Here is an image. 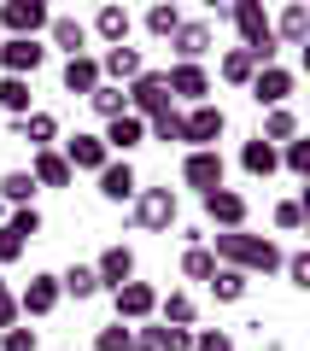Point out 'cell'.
I'll return each instance as SVG.
<instances>
[{
    "label": "cell",
    "instance_id": "28",
    "mask_svg": "<svg viewBox=\"0 0 310 351\" xmlns=\"http://www.w3.org/2000/svg\"><path fill=\"white\" fill-rule=\"evenodd\" d=\"M29 100H36V94H29V82H24V76H0V112L12 117V123H18V117H29V112H36Z\"/></svg>",
    "mask_w": 310,
    "mask_h": 351
},
{
    "label": "cell",
    "instance_id": "9",
    "mask_svg": "<svg viewBox=\"0 0 310 351\" xmlns=\"http://www.w3.org/2000/svg\"><path fill=\"white\" fill-rule=\"evenodd\" d=\"M246 88H252V100H258L263 112H275V106H287V100H293V88H298V76L287 71V64H263V71L252 76Z\"/></svg>",
    "mask_w": 310,
    "mask_h": 351
},
{
    "label": "cell",
    "instance_id": "14",
    "mask_svg": "<svg viewBox=\"0 0 310 351\" xmlns=\"http://www.w3.org/2000/svg\"><path fill=\"white\" fill-rule=\"evenodd\" d=\"M94 182H99V199H106V205H129L141 193V176H135V164H129V158H112Z\"/></svg>",
    "mask_w": 310,
    "mask_h": 351
},
{
    "label": "cell",
    "instance_id": "25",
    "mask_svg": "<svg viewBox=\"0 0 310 351\" xmlns=\"http://www.w3.org/2000/svg\"><path fill=\"white\" fill-rule=\"evenodd\" d=\"M29 182H36V188H71L76 176H71V164H64V152L47 147V152H36V158H29Z\"/></svg>",
    "mask_w": 310,
    "mask_h": 351
},
{
    "label": "cell",
    "instance_id": "2",
    "mask_svg": "<svg viewBox=\"0 0 310 351\" xmlns=\"http://www.w3.org/2000/svg\"><path fill=\"white\" fill-rule=\"evenodd\" d=\"M228 24L240 29V53H252L258 59V71L263 64H275V29H270V12H263V0H228Z\"/></svg>",
    "mask_w": 310,
    "mask_h": 351
},
{
    "label": "cell",
    "instance_id": "8",
    "mask_svg": "<svg viewBox=\"0 0 310 351\" xmlns=\"http://www.w3.org/2000/svg\"><path fill=\"white\" fill-rule=\"evenodd\" d=\"M112 311H117V322H152L158 316V287H147V281H123V287L112 293Z\"/></svg>",
    "mask_w": 310,
    "mask_h": 351
},
{
    "label": "cell",
    "instance_id": "33",
    "mask_svg": "<svg viewBox=\"0 0 310 351\" xmlns=\"http://www.w3.org/2000/svg\"><path fill=\"white\" fill-rule=\"evenodd\" d=\"M59 293H64V299H76V304H82V299H94V293H99L94 263H71V269L59 276Z\"/></svg>",
    "mask_w": 310,
    "mask_h": 351
},
{
    "label": "cell",
    "instance_id": "11",
    "mask_svg": "<svg viewBox=\"0 0 310 351\" xmlns=\"http://www.w3.org/2000/svg\"><path fill=\"white\" fill-rule=\"evenodd\" d=\"M59 299H64V293H59V276H53V269H36L29 287L18 293V316H24V322H29V316H53V311H59Z\"/></svg>",
    "mask_w": 310,
    "mask_h": 351
},
{
    "label": "cell",
    "instance_id": "6",
    "mask_svg": "<svg viewBox=\"0 0 310 351\" xmlns=\"http://www.w3.org/2000/svg\"><path fill=\"white\" fill-rule=\"evenodd\" d=\"M182 182L187 188L199 193V199H205V193H217V188H228V164H223V152H187L182 158Z\"/></svg>",
    "mask_w": 310,
    "mask_h": 351
},
{
    "label": "cell",
    "instance_id": "45",
    "mask_svg": "<svg viewBox=\"0 0 310 351\" xmlns=\"http://www.w3.org/2000/svg\"><path fill=\"white\" fill-rule=\"evenodd\" d=\"M193 351H235V334H223V328H199Z\"/></svg>",
    "mask_w": 310,
    "mask_h": 351
},
{
    "label": "cell",
    "instance_id": "1",
    "mask_svg": "<svg viewBox=\"0 0 310 351\" xmlns=\"http://www.w3.org/2000/svg\"><path fill=\"white\" fill-rule=\"evenodd\" d=\"M211 258L223 269H240V276H275L287 252L275 246L270 234H252V228H228V234H211Z\"/></svg>",
    "mask_w": 310,
    "mask_h": 351
},
{
    "label": "cell",
    "instance_id": "38",
    "mask_svg": "<svg viewBox=\"0 0 310 351\" xmlns=\"http://www.w3.org/2000/svg\"><path fill=\"white\" fill-rule=\"evenodd\" d=\"M6 228H12V234L29 246V240L41 234V211H36V205H18V211H6Z\"/></svg>",
    "mask_w": 310,
    "mask_h": 351
},
{
    "label": "cell",
    "instance_id": "12",
    "mask_svg": "<svg viewBox=\"0 0 310 351\" xmlns=\"http://www.w3.org/2000/svg\"><path fill=\"white\" fill-rule=\"evenodd\" d=\"M47 0H6L0 6V24H6V36H24V41H36L41 29H47Z\"/></svg>",
    "mask_w": 310,
    "mask_h": 351
},
{
    "label": "cell",
    "instance_id": "7",
    "mask_svg": "<svg viewBox=\"0 0 310 351\" xmlns=\"http://www.w3.org/2000/svg\"><path fill=\"white\" fill-rule=\"evenodd\" d=\"M205 223L217 228V234H228V228H246V217H252V205H246V193L240 188H217V193H205Z\"/></svg>",
    "mask_w": 310,
    "mask_h": 351
},
{
    "label": "cell",
    "instance_id": "30",
    "mask_svg": "<svg viewBox=\"0 0 310 351\" xmlns=\"http://www.w3.org/2000/svg\"><path fill=\"white\" fill-rule=\"evenodd\" d=\"M205 287H211L217 304H240V299H246V287H252V276H240V269H223V263H217V276L205 281Z\"/></svg>",
    "mask_w": 310,
    "mask_h": 351
},
{
    "label": "cell",
    "instance_id": "35",
    "mask_svg": "<svg viewBox=\"0 0 310 351\" xmlns=\"http://www.w3.org/2000/svg\"><path fill=\"white\" fill-rule=\"evenodd\" d=\"M88 106H94V112L112 123V117H123V112H129V94H123V88H112V82H99L94 94H88Z\"/></svg>",
    "mask_w": 310,
    "mask_h": 351
},
{
    "label": "cell",
    "instance_id": "22",
    "mask_svg": "<svg viewBox=\"0 0 310 351\" xmlns=\"http://www.w3.org/2000/svg\"><path fill=\"white\" fill-rule=\"evenodd\" d=\"M59 82H64V94L88 100V94L99 88V59H94V53H82V59H64V64H59Z\"/></svg>",
    "mask_w": 310,
    "mask_h": 351
},
{
    "label": "cell",
    "instance_id": "39",
    "mask_svg": "<svg viewBox=\"0 0 310 351\" xmlns=\"http://www.w3.org/2000/svg\"><path fill=\"white\" fill-rule=\"evenodd\" d=\"M281 170H287V176H298V182L310 176V141H305V135L281 147Z\"/></svg>",
    "mask_w": 310,
    "mask_h": 351
},
{
    "label": "cell",
    "instance_id": "37",
    "mask_svg": "<svg viewBox=\"0 0 310 351\" xmlns=\"http://www.w3.org/2000/svg\"><path fill=\"white\" fill-rule=\"evenodd\" d=\"M147 141H164V147H170V141H176V147H182V112H176V106H170V112L147 117Z\"/></svg>",
    "mask_w": 310,
    "mask_h": 351
},
{
    "label": "cell",
    "instance_id": "29",
    "mask_svg": "<svg viewBox=\"0 0 310 351\" xmlns=\"http://www.w3.org/2000/svg\"><path fill=\"white\" fill-rule=\"evenodd\" d=\"M141 24H147L152 41H170L176 29H182V6H176V0H158V6H147V18H141Z\"/></svg>",
    "mask_w": 310,
    "mask_h": 351
},
{
    "label": "cell",
    "instance_id": "4",
    "mask_svg": "<svg viewBox=\"0 0 310 351\" xmlns=\"http://www.w3.org/2000/svg\"><path fill=\"white\" fill-rule=\"evenodd\" d=\"M223 135H228V112H223V106L205 100V106H187V112H182V147L187 152H211Z\"/></svg>",
    "mask_w": 310,
    "mask_h": 351
},
{
    "label": "cell",
    "instance_id": "31",
    "mask_svg": "<svg viewBox=\"0 0 310 351\" xmlns=\"http://www.w3.org/2000/svg\"><path fill=\"white\" fill-rule=\"evenodd\" d=\"M158 316H164V328H193L199 322V304H193V293H164Z\"/></svg>",
    "mask_w": 310,
    "mask_h": 351
},
{
    "label": "cell",
    "instance_id": "43",
    "mask_svg": "<svg viewBox=\"0 0 310 351\" xmlns=\"http://www.w3.org/2000/svg\"><path fill=\"white\" fill-rule=\"evenodd\" d=\"M270 217H275V228H281V234H298V228H305V205H298V199H281Z\"/></svg>",
    "mask_w": 310,
    "mask_h": 351
},
{
    "label": "cell",
    "instance_id": "18",
    "mask_svg": "<svg viewBox=\"0 0 310 351\" xmlns=\"http://www.w3.org/2000/svg\"><path fill=\"white\" fill-rule=\"evenodd\" d=\"M47 41L64 53V59H82L94 36H88V24H82V18H71V12H53V18H47Z\"/></svg>",
    "mask_w": 310,
    "mask_h": 351
},
{
    "label": "cell",
    "instance_id": "42",
    "mask_svg": "<svg viewBox=\"0 0 310 351\" xmlns=\"http://www.w3.org/2000/svg\"><path fill=\"white\" fill-rule=\"evenodd\" d=\"M0 351H41V334L18 322V328H6V334H0Z\"/></svg>",
    "mask_w": 310,
    "mask_h": 351
},
{
    "label": "cell",
    "instance_id": "46",
    "mask_svg": "<svg viewBox=\"0 0 310 351\" xmlns=\"http://www.w3.org/2000/svg\"><path fill=\"white\" fill-rule=\"evenodd\" d=\"M24 322V316H18V293L6 287V276H0V334H6V328H18Z\"/></svg>",
    "mask_w": 310,
    "mask_h": 351
},
{
    "label": "cell",
    "instance_id": "26",
    "mask_svg": "<svg viewBox=\"0 0 310 351\" xmlns=\"http://www.w3.org/2000/svg\"><path fill=\"white\" fill-rule=\"evenodd\" d=\"M240 170H246L252 182H270V176L281 170V147H270V141H258V135H252L246 147H240Z\"/></svg>",
    "mask_w": 310,
    "mask_h": 351
},
{
    "label": "cell",
    "instance_id": "5",
    "mask_svg": "<svg viewBox=\"0 0 310 351\" xmlns=\"http://www.w3.org/2000/svg\"><path fill=\"white\" fill-rule=\"evenodd\" d=\"M123 94H129V117H141V123L176 106V100H170V82H164V71H141Z\"/></svg>",
    "mask_w": 310,
    "mask_h": 351
},
{
    "label": "cell",
    "instance_id": "10",
    "mask_svg": "<svg viewBox=\"0 0 310 351\" xmlns=\"http://www.w3.org/2000/svg\"><path fill=\"white\" fill-rule=\"evenodd\" d=\"M41 64H47V47H41V41H24V36H6L0 41V76H36Z\"/></svg>",
    "mask_w": 310,
    "mask_h": 351
},
{
    "label": "cell",
    "instance_id": "47",
    "mask_svg": "<svg viewBox=\"0 0 310 351\" xmlns=\"http://www.w3.org/2000/svg\"><path fill=\"white\" fill-rule=\"evenodd\" d=\"M18 258H24V240H18L12 228L0 223V263H18Z\"/></svg>",
    "mask_w": 310,
    "mask_h": 351
},
{
    "label": "cell",
    "instance_id": "23",
    "mask_svg": "<svg viewBox=\"0 0 310 351\" xmlns=\"http://www.w3.org/2000/svg\"><path fill=\"white\" fill-rule=\"evenodd\" d=\"M99 141H106V152H112V158H129V152L147 141V123L123 112V117H112V123H106V135H99Z\"/></svg>",
    "mask_w": 310,
    "mask_h": 351
},
{
    "label": "cell",
    "instance_id": "19",
    "mask_svg": "<svg viewBox=\"0 0 310 351\" xmlns=\"http://www.w3.org/2000/svg\"><path fill=\"white\" fill-rule=\"evenodd\" d=\"M129 29H135V18H129V6H117V0H106L94 12V24H88V36H99L106 47H129Z\"/></svg>",
    "mask_w": 310,
    "mask_h": 351
},
{
    "label": "cell",
    "instance_id": "20",
    "mask_svg": "<svg viewBox=\"0 0 310 351\" xmlns=\"http://www.w3.org/2000/svg\"><path fill=\"white\" fill-rule=\"evenodd\" d=\"M170 47H176V64H199L211 53V24H205V18H182V29L170 36Z\"/></svg>",
    "mask_w": 310,
    "mask_h": 351
},
{
    "label": "cell",
    "instance_id": "17",
    "mask_svg": "<svg viewBox=\"0 0 310 351\" xmlns=\"http://www.w3.org/2000/svg\"><path fill=\"white\" fill-rule=\"evenodd\" d=\"M59 152H64V164H71V176H76V170L99 176L106 164H112V152H106V141H99V135H71Z\"/></svg>",
    "mask_w": 310,
    "mask_h": 351
},
{
    "label": "cell",
    "instance_id": "44",
    "mask_svg": "<svg viewBox=\"0 0 310 351\" xmlns=\"http://www.w3.org/2000/svg\"><path fill=\"white\" fill-rule=\"evenodd\" d=\"M135 351H164V322H135Z\"/></svg>",
    "mask_w": 310,
    "mask_h": 351
},
{
    "label": "cell",
    "instance_id": "32",
    "mask_svg": "<svg viewBox=\"0 0 310 351\" xmlns=\"http://www.w3.org/2000/svg\"><path fill=\"white\" fill-rule=\"evenodd\" d=\"M0 205H6V211L36 205V182H29V170H6V176H0Z\"/></svg>",
    "mask_w": 310,
    "mask_h": 351
},
{
    "label": "cell",
    "instance_id": "24",
    "mask_svg": "<svg viewBox=\"0 0 310 351\" xmlns=\"http://www.w3.org/2000/svg\"><path fill=\"white\" fill-rule=\"evenodd\" d=\"M12 135L24 141L29 152H47L53 141H59V117H53V112H29V117H18V123H12Z\"/></svg>",
    "mask_w": 310,
    "mask_h": 351
},
{
    "label": "cell",
    "instance_id": "21",
    "mask_svg": "<svg viewBox=\"0 0 310 351\" xmlns=\"http://www.w3.org/2000/svg\"><path fill=\"white\" fill-rule=\"evenodd\" d=\"M270 29H275V47H305L310 41V6L305 0L281 6V18H270Z\"/></svg>",
    "mask_w": 310,
    "mask_h": 351
},
{
    "label": "cell",
    "instance_id": "41",
    "mask_svg": "<svg viewBox=\"0 0 310 351\" xmlns=\"http://www.w3.org/2000/svg\"><path fill=\"white\" fill-rule=\"evenodd\" d=\"M281 276L293 281L298 293H310V252H287V258H281Z\"/></svg>",
    "mask_w": 310,
    "mask_h": 351
},
{
    "label": "cell",
    "instance_id": "16",
    "mask_svg": "<svg viewBox=\"0 0 310 351\" xmlns=\"http://www.w3.org/2000/svg\"><path fill=\"white\" fill-rule=\"evenodd\" d=\"M141 71H147L141 47H106V53H99V82H112V88H129Z\"/></svg>",
    "mask_w": 310,
    "mask_h": 351
},
{
    "label": "cell",
    "instance_id": "36",
    "mask_svg": "<svg viewBox=\"0 0 310 351\" xmlns=\"http://www.w3.org/2000/svg\"><path fill=\"white\" fill-rule=\"evenodd\" d=\"M182 276H187V281H211V276H217L211 246H187V252H182Z\"/></svg>",
    "mask_w": 310,
    "mask_h": 351
},
{
    "label": "cell",
    "instance_id": "48",
    "mask_svg": "<svg viewBox=\"0 0 310 351\" xmlns=\"http://www.w3.org/2000/svg\"><path fill=\"white\" fill-rule=\"evenodd\" d=\"M164 351H193V328H164Z\"/></svg>",
    "mask_w": 310,
    "mask_h": 351
},
{
    "label": "cell",
    "instance_id": "27",
    "mask_svg": "<svg viewBox=\"0 0 310 351\" xmlns=\"http://www.w3.org/2000/svg\"><path fill=\"white\" fill-rule=\"evenodd\" d=\"M258 141H270V147H287V141H298V112H293V106H275V112H263Z\"/></svg>",
    "mask_w": 310,
    "mask_h": 351
},
{
    "label": "cell",
    "instance_id": "15",
    "mask_svg": "<svg viewBox=\"0 0 310 351\" xmlns=\"http://www.w3.org/2000/svg\"><path fill=\"white\" fill-rule=\"evenodd\" d=\"M164 82H170V100H187V106H205V94H211V71L205 64H170Z\"/></svg>",
    "mask_w": 310,
    "mask_h": 351
},
{
    "label": "cell",
    "instance_id": "40",
    "mask_svg": "<svg viewBox=\"0 0 310 351\" xmlns=\"http://www.w3.org/2000/svg\"><path fill=\"white\" fill-rule=\"evenodd\" d=\"M94 351H135V334H129V322H106L94 334Z\"/></svg>",
    "mask_w": 310,
    "mask_h": 351
},
{
    "label": "cell",
    "instance_id": "34",
    "mask_svg": "<svg viewBox=\"0 0 310 351\" xmlns=\"http://www.w3.org/2000/svg\"><path fill=\"white\" fill-rule=\"evenodd\" d=\"M217 76H223L228 88H246L252 76H258V59H252V53H240V47H228L223 64H217Z\"/></svg>",
    "mask_w": 310,
    "mask_h": 351
},
{
    "label": "cell",
    "instance_id": "13",
    "mask_svg": "<svg viewBox=\"0 0 310 351\" xmlns=\"http://www.w3.org/2000/svg\"><path fill=\"white\" fill-rule=\"evenodd\" d=\"M94 281H99V293H117L123 281H135V252L117 240V246H106L94 258Z\"/></svg>",
    "mask_w": 310,
    "mask_h": 351
},
{
    "label": "cell",
    "instance_id": "3",
    "mask_svg": "<svg viewBox=\"0 0 310 351\" xmlns=\"http://www.w3.org/2000/svg\"><path fill=\"white\" fill-rule=\"evenodd\" d=\"M129 217H135L141 234H170L176 217H182V205H176V188H141L135 199H129Z\"/></svg>",
    "mask_w": 310,
    "mask_h": 351
}]
</instances>
